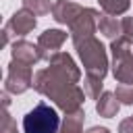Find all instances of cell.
<instances>
[{
    "mask_svg": "<svg viewBox=\"0 0 133 133\" xmlns=\"http://www.w3.org/2000/svg\"><path fill=\"white\" fill-rule=\"evenodd\" d=\"M48 69L54 71L58 77L71 81V83H75V81L79 79V71H77L73 58H71L69 54H64V52H56V54L50 58V66H48Z\"/></svg>",
    "mask_w": 133,
    "mask_h": 133,
    "instance_id": "52a82bcc",
    "label": "cell"
},
{
    "mask_svg": "<svg viewBox=\"0 0 133 133\" xmlns=\"http://www.w3.org/2000/svg\"><path fill=\"white\" fill-rule=\"evenodd\" d=\"M116 98H118L123 104H133V85L121 83V85L116 87Z\"/></svg>",
    "mask_w": 133,
    "mask_h": 133,
    "instance_id": "2e32d148",
    "label": "cell"
},
{
    "mask_svg": "<svg viewBox=\"0 0 133 133\" xmlns=\"http://www.w3.org/2000/svg\"><path fill=\"white\" fill-rule=\"evenodd\" d=\"M118 133H133V114L121 123V129H118Z\"/></svg>",
    "mask_w": 133,
    "mask_h": 133,
    "instance_id": "d6986e66",
    "label": "cell"
},
{
    "mask_svg": "<svg viewBox=\"0 0 133 133\" xmlns=\"http://www.w3.org/2000/svg\"><path fill=\"white\" fill-rule=\"evenodd\" d=\"M98 29L104 33V35H108V37H118V33H121V23L114 19V17H108V15H104V17H98Z\"/></svg>",
    "mask_w": 133,
    "mask_h": 133,
    "instance_id": "7c38bea8",
    "label": "cell"
},
{
    "mask_svg": "<svg viewBox=\"0 0 133 133\" xmlns=\"http://www.w3.org/2000/svg\"><path fill=\"white\" fill-rule=\"evenodd\" d=\"M118 98H116V94H110V91H106V94H102V98H100V102L96 104V110L102 114V116H106V118H110V116H114L116 112H118Z\"/></svg>",
    "mask_w": 133,
    "mask_h": 133,
    "instance_id": "30bf717a",
    "label": "cell"
},
{
    "mask_svg": "<svg viewBox=\"0 0 133 133\" xmlns=\"http://www.w3.org/2000/svg\"><path fill=\"white\" fill-rule=\"evenodd\" d=\"M83 87H85V94H87L89 98H98V89H102V79H98V77H89V75H87Z\"/></svg>",
    "mask_w": 133,
    "mask_h": 133,
    "instance_id": "9a60e30c",
    "label": "cell"
},
{
    "mask_svg": "<svg viewBox=\"0 0 133 133\" xmlns=\"http://www.w3.org/2000/svg\"><path fill=\"white\" fill-rule=\"evenodd\" d=\"M81 12H83V8H81L79 4H75V2H69V0H58V2L52 6V15H54V19H56L58 23H69V25H73L75 19H77Z\"/></svg>",
    "mask_w": 133,
    "mask_h": 133,
    "instance_id": "ba28073f",
    "label": "cell"
},
{
    "mask_svg": "<svg viewBox=\"0 0 133 133\" xmlns=\"http://www.w3.org/2000/svg\"><path fill=\"white\" fill-rule=\"evenodd\" d=\"M60 125L58 112L48 106L46 102H39L33 110H29L23 116V131L25 133H56Z\"/></svg>",
    "mask_w": 133,
    "mask_h": 133,
    "instance_id": "7a4b0ae2",
    "label": "cell"
},
{
    "mask_svg": "<svg viewBox=\"0 0 133 133\" xmlns=\"http://www.w3.org/2000/svg\"><path fill=\"white\" fill-rule=\"evenodd\" d=\"M31 81H33L31 79V66L12 58V62L8 66V75H6V91L23 94L31 85Z\"/></svg>",
    "mask_w": 133,
    "mask_h": 133,
    "instance_id": "277c9868",
    "label": "cell"
},
{
    "mask_svg": "<svg viewBox=\"0 0 133 133\" xmlns=\"http://www.w3.org/2000/svg\"><path fill=\"white\" fill-rule=\"evenodd\" d=\"M23 6L29 8L35 15H46L50 12V0H23Z\"/></svg>",
    "mask_w": 133,
    "mask_h": 133,
    "instance_id": "5bb4252c",
    "label": "cell"
},
{
    "mask_svg": "<svg viewBox=\"0 0 133 133\" xmlns=\"http://www.w3.org/2000/svg\"><path fill=\"white\" fill-rule=\"evenodd\" d=\"M121 33H125V35H123L125 39L133 42V19H131V17H127V19L121 21Z\"/></svg>",
    "mask_w": 133,
    "mask_h": 133,
    "instance_id": "e0dca14e",
    "label": "cell"
},
{
    "mask_svg": "<svg viewBox=\"0 0 133 133\" xmlns=\"http://www.w3.org/2000/svg\"><path fill=\"white\" fill-rule=\"evenodd\" d=\"M87 133H110V131H108L106 127H91Z\"/></svg>",
    "mask_w": 133,
    "mask_h": 133,
    "instance_id": "ffe728a7",
    "label": "cell"
},
{
    "mask_svg": "<svg viewBox=\"0 0 133 133\" xmlns=\"http://www.w3.org/2000/svg\"><path fill=\"white\" fill-rule=\"evenodd\" d=\"M33 27H35V12H31L29 8L23 6V8H21L19 12H15L12 19L6 23V27H4V44H6L8 35H10V31H15V35H25V33H29Z\"/></svg>",
    "mask_w": 133,
    "mask_h": 133,
    "instance_id": "5b68a950",
    "label": "cell"
},
{
    "mask_svg": "<svg viewBox=\"0 0 133 133\" xmlns=\"http://www.w3.org/2000/svg\"><path fill=\"white\" fill-rule=\"evenodd\" d=\"M129 39L116 37L112 42V54H114V77L121 83L133 85V56L129 52Z\"/></svg>",
    "mask_w": 133,
    "mask_h": 133,
    "instance_id": "3957f363",
    "label": "cell"
},
{
    "mask_svg": "<svg viewBox=\"0 0 133 133\" xmlns=\"http://www.w3.org/2000/svg\"><path fill=\"white\" fill-rule=\"evenodd\" d=\"M64 39H66V33L60 31V29H48V31H44V33L39 35V39H37V48H39L42 58L50 60V58L58 52V48L62 46Z\"/></svg>",
    "mask_w": 133,
    "mask_h": 133,
    "instance_id": "8992f818",
    "label": "cell"
},
{
    "mask_svg": "<svg viewBox=\"0 0 133 133\" xmlns=\"http://www.w3.org/2000/svg\"><path fill=\"white\" fill-rule=\"evenodd\" d=\"M83 110H77V112H71V114H66V118H64V123H62V127H60V131L58 133H81V125H83Z\"/></svg>",
    "mask_w": 133,
    "mask_h": 133,
    "instance_id": "8fae6325",
    "label": "cell"
},
{
    "mask_svg": "<svg viewBox=\"0 0 133 133\" xmlns=\"http://www.w3.org/2000/svg\"><path fill=\"white\" fill-rule=\"evenodd\" d=\"M75 46H77L79 56H81V60H83V64H85V73H87L89 77L104 79L108 62H106V54H104L102 44H100L94 35H89V37L77 39Z\"/></svg>",
    "mask_w": 133,
    "mask_h": 133,
    "instance_id": "6da1fadb",
    "label": "cell"
},
{
    "mask_svg": "<svg viewBox=\"0 0 133 133\" xmlns=\"http://www.w3.org/2000/svg\"><path fill=\"white\" fill-rule=\"evenodd\" d=\"M12 58L31 66V64H35L42 58V54H39V48L37 46L29 44V42H17L12 46Z\"/></svg>",
    "mask_w": 133,
    "mask_h": 133,
    "instance_id": "9c48e42d",
    "label": "cell"
},
{
    "mask_svg": "<svg viewBox=\"0 0 133 133\" xmlns=\"http://www.w3.org/2000/svg\"><path fill=\"white\" fill-rule=\"evenodd\" d=\"M2 133H17V125H15V121L10 118V114H8V112L4 114V123H2Z\"/></svg>",
    "mask_w": 133,
    "mask_h": 133,
    "instance_id": "ac0fdd59",
    "label": "cell"
},
{
    "mask_svg": "<svg viewBox=\"0 0 133 133\" xmlns=\"http://www.w3.org/2000/svg\"><path fill=\"white\" fill-rule=\"evenodd\" d=\"M106 15H121L129 8V0H100Z\"/></svg>",
    "mask_w": 133,
    "mask_h": 133,
    "instance_id": "4fadbf2b",
    "label": "cell"
}]
</instances>
